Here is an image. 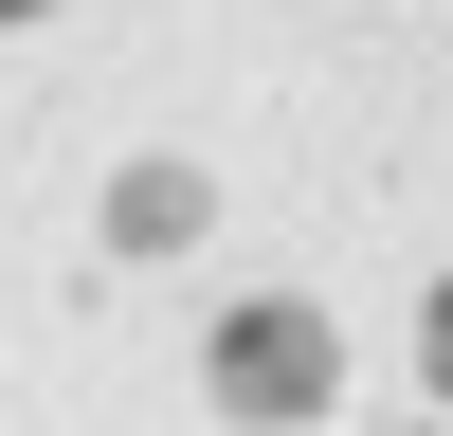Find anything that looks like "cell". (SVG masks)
Returning <instances> with one entry per match:
<instances>
[{"instance_id":"cell-3","label":"cell","mask_w":453,"mask_h":436,"mask_svg":"<svg viewBox=\"0 0 453 436\" xmlns=\"http://www.w3.org/2000/svg\"><path fill=\"white\" fill-rule=\"evenodd\" d=\"M0 19H36V0H0Z\"/></svg>"},{"instance_id":"cell-1","label":"cell","mask_w":453,"mask_h":436,"mask_svg":"<svg viewBox=\"0 0 453 436\" xmlns=\"http://www.w3.org/2000/svg\"><path fill=\"white\" fill-rule=\"evenodd\" d=\"M218 400L236 418H326V327L309 309H236L218 327Z\"/></svg>"},{"instance_id":"cell-2","label":"cell","mask_w":453,"mask_h":436,"mask_svg":"<svg viewBox=\"0 0 453 436\" xmlns=\"http://www.w3.org/2000/svg\"><path fill=\"white\" fill-rule=\"evenodd\" d=\"M435 400H453V291H435Z\"/></svg>"}]
</instances>
